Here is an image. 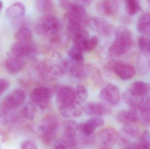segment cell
I'll return each instance as SVG.
<instances>
[{
	"label": "cell",
	"instance_id": "obj_1",
	"mask_svg": "<svg viewBox=\"0 0 150 149\" xmlns=\"http://www.w3.org/2000/svg\"><path fill=\"white\" fill-rule=\"evenodd\" d=\"M115 33V39L110 45L108 52L112 56L120 57L126 54L131 48L132 34L130 29L125 25L118 26Z\"/></svg>",
	"mask_w": 150,
	"mask_h": 149
},
{
	"label": "cell",
	"instance_id": "obj_2",
	"mask_svg": "<svg viewBox=\"0 0 150 149\" xmlns=\"http://www.w3.org/2000/svg\"><path fill=\"white\" fill-rule=\"evenodd\" d=\"M36 31L41 36L49 37L62 33V25L59 19L52 14L43 16L36 25Z\"/></svg>",
	"mask_w": 150,
	"mask_h": 149
},
{
	"label": "cell",
	"instance_id": "obj_3",
	"mask_svg": "<svg viewBox=\"0 0 150 149\" xmlns=\"http://www.w3.org/2000/svg\"><path fill=\"white\" fill-rule=\"evenodd\" d=\"M59 123L57 119L52 115H47L44 118L40 129L42 133L43 142L47 145L52 143L56 135Z\"/></svg>",
	"mask_w": 150,
	"mask_h": 149
},
{
	"label": "cell",
	"instance_id": "obj_4",
	"mask_svg": "<svg viewBox=\"0 0 150 149\" xmlns=\"http://www.w3.org/2000/svg\"><path fill=\"white\" fill-rule=\"evenodd\" d=\"M52 97L51 89L44 86L36 87L30 94V99L32 103L41 109H46L48 106Z\"/></svg>",
	"mask_w": 150,
	"mask_h": 149
},
{
	"label": "cell",
	"instance_id": "obj_5",
	"mask_svg": "<svg viewBox=\"0 0 150 149\" xmlns=\"http://www.w3.org/2000/svg\"><path fill=\"white\" fill-rule=\"evenodd\" d=\"M37 52V47L31 42H17L12 45L10 56L22 58L33 56Z\"/></svg>",
	"mask_w": 150,
	"mask_h": 149
},
{
	"label": "cell",
	"instance_id": "obj_6",
	"mask_svg": "<svg viewBox=\"0 0 150 149\" xmlns=\"http://www.w3.org/2000/svg\"><path fill=\"white\" fill-rule=\"evenodd\" d=\"M99 97L109 106H118L121 99L120 92L116 86L112 84L106 85L100 91Z\"/></svg>",
	"mask_w": 150,
	"mask_h": 149
},
{
	"label": "cell",
	"instance_id": "obj_7",
	"mask_svg": "<svg viewBox=\"0 0 150 149\" xmlns=\"http://www.w3.org/2000/svg\"><path fill=\"white\" fill-rule=\"evenodd\" d=\"M90 28L98 34L104 36H111L114 30L113 24L103 17H94L88 21Z\"/></svg>",
	"mask_w": 150,
	"mask_h": 149
},
{
	"label": "cell",
	"instance_id": "obj_8",
	"mask_svg": "<svg viewBox=\"0 0 150 149\" xmlns=\"http://www.w3.org/2000/svg\"><path fill=\"white\" fill-rule=\"evenodd\" d=\"M56 102L59 108L76 102L75 89L69 86H63L57 90Z\"/></svg>",
	"mask_w": 150,
	"mask_h": 149
},
{
	"label": "cell",
	"instance_id": "obj_9",
	"mask_svg": "<svg viewBox=\"0 0 150 149\" xmlns=\"http://www.w3.org/2000/svg\"><path fill=\"white\" fill-rule=\"evenodd\" d=\"M97 141L100 148L102 149H110L117 141V135L114 129L107 127L99 131Z\"/></svg>",
	"mask_w": 150,
	"mask_h": 149
},
{
	"label": "cell",
	"instance_id": "obj_10",
	"mask_svg": "<svg viewBox=\"0 0 150 149\" xmlns=\"http://www.w3.org/2000/svg\"><path fill=\"white\" fill-rule=\"evenodd\" d=\"M83 108L84 113L88 116L92 117H102L112 113V109L109 105L105 102H88Z\"/></svg>",
	"mask_w": 150,
	"mask_h": 149
},
{
	"label": "cell",
	"instance_id": "obj_11",
	"mask_svg": "<svg viewBox=\"0 0 150 149\" xmlns=\"http://www.w3.org/2000/svg\"><path fill=\"white\" fill-rule=\"evenodd\" d=\"M26 96V93L24 90L15 89L4 99L3 106L8 109L18 108L23 104Z\"/></svg>",
	"mask_w": 150,
	"mask_h": 149
},
{
	"label": "cell",
	"instance_id": "obj_12",
	"mask_svg": "<svg viewBox=\"0 0 150 149\" xmlns=\"http://www.w3.org/2000/svg\"><path fill=\"white\" fill-rule=\"evenodd\" d=\"M111 69L121 79L127 80L134 78L136 74V69L130 65L119 62L111 63Z\"/></svg>",
	"mask_w": 150,
	"mask_h": 149
},
{
	"label": "cell",
	"instance_id": "obj_13",
	"mask_svg": "<svg viewBox=\"0 0 150 149\" xmlns=\"http://www.w3.org/2000/svg\"><path fill=\"white\" fill-rule=\"evenodd\" d=\"M67 10L68 22H76L83 24L86 17V10L84 7L76 4L73 1V4Z\"/></svg>",
	"mask_w": 150,
	"mask_h": 149
},
{
	"label": "cell",
	"instance_id": "obj_14",
	"mask_svg": "<svg viewBox=\"0 0 150 149\" xmlns=\"http://www.w3.org/2000/svg\"><path fill=\"white\" fill-rule=\"evenodd\" d=\"M96 9L100 15L106 16H112L116 15L119 10V2L115 0L100 1L97 3Z\"/></svg>",
	"mask_w": 150,
	"mask_h": 149
},
{
	"label": "cell",
	"instance_id": "obj_15",
	"mask_svg": "<svg viewBox=\"0 0 150 149\" xmlns=\"http://www.w3.org/2000/svg\"><path fill=\"white\" fill-rule=\"evenodd\" d=\"M24 65V61L23 59L10 56L6 59L4 63V67L6 71L11 75H15L19 73L23 68Z\"/></svg>",
	"mask_w": 150,
	"mask_h": 149
},
{
	"label": "cell",
	"instance_id": "obj_16",
	"mask_svg": "<svg viewBox=\"0 0 150 149\" xmlns=\"http://www.w3.org/2000/svg\"><path fill=\"white\" fill-rule=\"evenodd\" d=\"M61 115L64 118H77L81 116L83 111L81 105L75 102L72 105L59 108Z\"/></svg>",
	"mask_w": 150,
	"mask_h": 149
},
{
	"label": "cell",
	"instance_id": "obj_17",
	"mask_svg": "<svg viewBox=\"0 0 150 149\" xmlns=\"http://www.w3.org/2000/svg\"><path fill=\"white\" fill-rule=\"evenodd\" d=\"M138 71L142 74L150 73V51L140 52L137 59Z\"/></svg>",
	"mask_w": 150,
	"mask_h": 149
},
{
	"label": "cell",
	"instance_id": "obj_18",
	"mask_svg": "<svg viewBox=\"0 0 150 149\" xmlns=\"http://www.w3.org/2000/svg\"><path fill=\"white\" fill-rule=\"evenodd\" d=\"M25 13V7L23 3L19 2L13 3L6 10V16L12 19L21 18L24 16Z\"/></svg>",
	"mask_w": 150,
	"mask_h": 149
},
{
	"label": "cell",
	"instance_id": "obj_19",
	"mask_svg": "<svg viewBox=\"0 0 150 149\" xmlns=\"http://www.w3.org/2000/svg\"><path fill=\"white\" fill-rule=\"evenodd\" d=\"M116 120L124 125L134 124L138 121L139 117L134 113L130 111H122L117 113L115 116Z\"/></svg>",
	"mask_w": 150,
	"mask_h": 149
},
{
	"label": "cell",
	"instance_id": "obj_20",
	"mask_svg": "<svg viewBox=\"0 0 150 149\" xmlns=\"http://www.w3.org/2000/svg\"><path fill=\"white\" fill-rule=\"evenodd\" d=\"M129 90L133 96L141 98L150 91V85L142 81H135L132 84Z\"/></svg>",
	"mask_w": 150,
	"mask_h": 149
},
{
	"label": "cell",
	"instance_id": "obj_21",
	"mask_svg": "<svg viewBox=\"0 0 150 149\" xmlns=\"http://www.w3.org/2000/svg\"><path fill=\"white\" fill-rule=\"evenodd\" d=\"M88 71V67L85 66L83 63H73L70 60V64L68 71L72 77L76 78H83L87 75Z\"/></svg>",
	"mask_w": 150,
	"mask_h": 149
},
{
	"label": "cell",
	"instance_id": "obj_22",
	"mask_svg": "<svg viewBox=\"0 0 150 149\" xmlns=\"http://www.w3.org/2000/svg\"><path fill=\"white\" fill-rule=\"evenodd\" d=\"M137 29L140 33L144 36H150V13L142 14L137 22Z\"/></svg>",
	"mask_w": 150,
	"mask_h": 149
},
{
	"label": "cell",
	"instance_id": "obj_23",
	"mask_svg": "<svg viewBox=\"0 0 150 149\" xmlns=\"http://www.w3.org/2000/svg\"><path fill=\"white\" fill-rule=\"evenodd\" d=\"M121 131L124 136L121 137V140L122 142L125 144L128 142V138H135L138 134V128L134 124L124 125Z\"/></svg>",
	"mask_w": 150,
	"mask_h": 149
},
{
	"label": "cell",
	"instance_id": "obj_24",
	"mask_svg": "<svg viewBox=\"0 0 150 149\" xmlns=\"http://www.w3.org/2000/svg\"><path fill=\"white\" fill-rule=\"evenodd\" d=\"M15 38L18 42H31L32 32L28 26H21L15 34Z\"/></svg>",
	"mask_w": 150,
	"mask_h": 149
},
{
	"label": "cell",
	"instance_id": "obj_25",
	"mask_svg": "<svg viewBox=\"0 0 150 149\" xmlns=\"http://www.w3.org/2000/svg\"><path fill=\"white\" fill-rule=\"evenodd\" d=\"M83 51L75 45H73L68 51L69 60L73 63L82 64L84 62Z\"/></svg>",
	"mask_w": 150,
	"mask_h": 149
},
{
	"label": "cell",
	"instance_id": "obj_26",
	"mask_svg": "<svg viewBox=\"0 0 150 149\" xmlns=\"http://www.w3.org/2000/svg\"><path fill=\"white\" fill-rule=\"evenodd\" d=\"M76 93V102L81 104L84 103L88 98V91L84 85L80 84L78 85L75 89Z\"/></svg>",
	"mask_w": 150,
	"mask_h": 149
},
{
	"label": "cell",
	"instance_id": "obj_27",
	"mask_svg": "<svg viewBox=\"0 0 150 149\" xmlns=\"http://www.w3.org/2000/svg\"><path fill=\"white\" fill-rule=\"evenodd\" d=\"M77 133L64 131L63 136V143L67 148L73 149L77 145Z\"/></svg>",
	"mask_w": 150,
	"mask_h": 149
},
{
	"label": "cell",
	"instance_id": "obj_28",
	"mask_svg": "<svg viewBox=\"0 0 150 149\" xmlns=\"http://www.w3.org/2000/svg\"><path fill=\"white\" fill-rule=\"evenodd\" d=\"M37 8L38 10L46 15L50 14L53 9L52 1L49 0H40L37 1Z\"/></svg>",
	"mask_w": 150,
	"mask_h": 149
},
{
	"label": "cell",
	"instance_id": "obj_29",
	"mask_svg": "<svg viewBox=\"0 0 150 149\" xmlns=\"http://www.w3.org/2000/svg\"><path fill=\"white\" fill-rule=\"evenodd\" d=\"M126 8L129 15L134 16L137 14L141 9V6L138 1L128 0L126 1Z\"/></svg>",
	"mask_w": 150,
	"mask_h": 149
},
{
	"label": "cell",
	"instance_id": "obj_30",
	"mask_svg": "<svg viewBox=\"0 0 150 149\" xmlns=\"http://www.w3.org/2000/svg\"><path fill=\"white\" fill-rule=\"evenodd\" d=\"M98 38L97 36H93L89 38L85 43L83 46L84 52H90L96 48L98 43Z\"/></svg>",
	"mask_w": 150,
	"mask_h": 149
},
{
	"label": "cell",
	"instance_id": "obj_31",
	"mask_svg": "<svg viewBox=\"0 0 150 149\" xmlns=\"http://www.w3.org/2000/svg\"><path fill=\"white\" fill-rule=\"evenodd\" d=\"M22 115L25 119L29 120H33L35 117V107L34 104H30L24 107L22 109Z\"/></svg>",
	"mask_w": 150,
	"mask_h": 149
},
{
	"label": "cell",
	"instance_id": "obj_32",
	"mask_svg": "<svg viewBox=\"0 0 150 149\" xmlns=\"http://www.w3.org/2000/svg\"><path fill=\"white\" fill-rule=\"evenodd\" d=\"M138 45L140 52L150 51V38L146 36H142L139 37Z\"/></svg>",
	"mask_w": 150,
	"mask_h": 149
},
{
	"label": "cell",
	"instance_id": "obj_33",
	"mask_svg": "<svg viewBox=\"0 0 150 149\" xmlns=\"http://www.w3.org/2000/svg\"><path fill=\"white\" fill-rule=\"evenodd\" d=\"M79 124L74 120H67L63 123L64 131L77 133L78 130Z\"/></svg>",
	"mask_w": 150,
	"mask_h": 149
},
{
	"label": "cell",
	"instance_id": "obj_34",
	"mask_svg": "<svg viewBox=\"0 0 150 149\" xmlns=\"http://www.w3.org/2000/svg\"><path fill=\"white\" fill-rule=\"evenodd\" d=\"M86 122L91 124L95 129L100 127L105 124L104 120L100 117H91Z\"/></svg>",
	"mask_w": 150,
	"mask_h": 149
},
{
	"label": "cell",
	"instance_id": "obj_35",
	"mask_svg": "<svg viewBox=\"0 0 150 149\" xmlns=\"http://www.w3.org/2000/svg\"><path fill=\"white\" fill-rule=\"evenodd\" d=\"M9 86V82L7 80L0 78V96L4 93Z\"/></svg>",
	"mask_w": 150,
	"mask_h": 149
},
{
	"label": "cell",
	"instance_id": "obj_36",
	"mask_svg": "<svg viewBox=\"0 0 150 149\" xmlns=\"http://www.w3.org/2000/svg\"><path fill=\"white\" fill-rule=\"evenodd\" d=\"M142 143L150 149V129H146L143 132L142 136Z\"/></svg>",
	"mask_w": 150,
	"mask_h": 149
},
{
	"label": "cell",
	"instance_id": "obj_37",
	"mask_svg": "<svg viewBox=\"0 0 150 149\" xmlns=\"http://www.w3.org/2000/svg\"><path fill=\"white\" fill-rule=\"evenodd\" d=\"M22 149H38L37 146L33 142L30 141H25L21 145Z\"/></svg>",
	"mask_w": 150,
	"mask_h": 149
},
{
	"label": "cell",
	"instance_id": "obj_38",
	"mask_svg": "<svg viewBox=\"0 0 150 149\" xmlns=\"http://www.w3.org/2000/svg\"><path fill=\"white\" fill-rule=\"evenodd\" d=\"M73 3V1H60L59 4L61 7L66 10H67L69 8H70V6Z\"/></svg>",
	"mask_w": 150,
	"mask_h": 149
},
{
	"label": "cell",
	"instance_id": "obj_39",
	"mask_svg": "<svg viewBox=\"0 0 150 149\" xmlns=\"http://www.w3.org/2000/svg\"><path fill=\"white\" fill-rule=\"evenodd\" d=\"M74 1L76 4L82 5L84 7L85 6L89 5L92 2V1L90 0L89 1V0H80V1L78 0V1Z\"/></svg>",
	"mask_w": 150,
	"mask_h": 149
},
{
	"label": "cell",
	"instance_id": "obj_40",
	"mask_svg": "<svg viewBox=\"0 0 150 149\" xmlns=\"http://www.w3.org/2000/svg\"><path fill=\"white\" fill-rule=\"evenodd\" d=\"M67 147L63 143H59L56 145L54 149H67Z\"/></svg>",
	"mask_w": 150,
	"mask_h": 149
},
{
	"label": "cell",
	"instance_id": "obj_41",
	"mask_svg": "<svg viewBox=\"0 0 150 149\" xmlns=\"http://www.w3.org/2000/svg\"><path fill=\"white\" fill-rule=\"evenodd\" d=\"M3 6V4L2 2L0 1V11L1 10Z\"/></svg>",
	"mask_w": 150,
	"mask_h": 149
},
{
	"label": "cell",
	"instance_id": "obj_42",
	"mask_svg": "<svg viewBox=\"0 0 150 149\" xmlns=\"http://www.w3.org/2000/svg\"></svg>",
	"mask_w": 150,
	"mask_h": 149
}]
</instances>
